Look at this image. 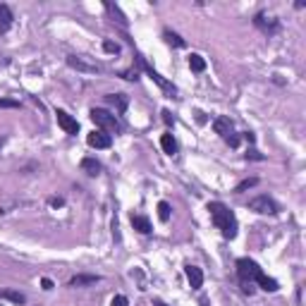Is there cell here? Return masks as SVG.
Segmentation results:
<instances>
[{
    "label": "cell",
    "instance_id": "obj_1",
    "mask_svg": "<svg viewBox=\"0 0 306 306\" xmlns=\"http://www.w3.org/2000/svg\"><path fill=\"white\" fill-rule=\"evenodd\" d=\"M206 211L211 213L213 225L222 232L225 239H235L237 230H239V222H237V215L230 211L228 206L222 204V201H211V204L206 206Z\"/></svg>",
    "mask_w": 306,
    "mask_h": 306
},
{
    "label": "cell",
    "instance_id": "obj_2",
    "mask_svg": "<svg viewBox=\"0 0 306 306\" xmlns=\"http://www.w3.org/2000/svg\"><path fill=\"white\" fill-rule=\"evenodd\" d=\"M259 273H261V266L256 263V261H252V259H239L237 261V277H239L242 290L246 292V294H252L254 292L252 283L256 280V275Z\"/></svg>",
    "mask_w": 306,
    "mask_h": 306
},
{
    "label": "cell",
    "instance_id": "obj_3",
    "mask_svg": "<svg viewBox=\"0 0 306 306\" xmlns=\"http://www.w3.org/2000/svg\"><path fill=\"white\" fill-rule=\"evenodd\" d=\"M91 120L96 122V127H101V132L105 134H120L122 132V125H120V120L113 115V113H108V110H103V108H91Z\"/></svg>",
    "mask_w": 306,
    "mask_h": 306
},
{
    "label": "cell",
    "instance_id": "obj_4",
    "mask_svg": "<svg viewBox=\"0 0 306 306\" xmlns=\"http://www.w3.org/2000/svg\"><path fill=\"white\" fill-rule=\"evenodd\" d=\"M249 211H256V213H261V215H275L280 208H277V204H275L268 194H261V197H254L252 201H249Z\"/></svg>",
    "mask_w": 306,
    "mask_h": 306
},
{
    "label": "cell",
    "instance_id": "obj_5",
    "mask_svg": "<svg viewBox=\"0 0 306 306\" xmlns=\"http://www.w3.org/2000/svg\"><path fill=\"white\" fill-rule=\"evenodd\" d=\"M136 60H139V65H142V67H144V72H146V74H149V77L153 79V81H156L158 87L163 89V91H165V94H168V96H170V98H173V96L177 94V89H175L173 84H170V81H168V79H163V77H160V74H158V72L153 70V67H151V65L146 63V60H144L142 55H139V58H136Z\"/></svg>",
    "mask_w": 306,
    "mask_h": 306
},
{
    "label": "cell",
    "instance_id": "obj_6",
    "mask_svg": "<svg viewBox=\"0 0 306 306\" xmlns=\"http://www.w3.org/2000/svg\"><path fill=\"white\" fill-rule=\"evenodd\" d=\"M254 24H256V29H261V32L268 34V36H273V34L280 32V19H275V17H266L263 12L254 17Z\"/></svg>",
    "mask_w": 306,
    "mask_h": 306
},
{
    "label": "cell",
    "instance_id": "obj_7",
    "mask_svg": "<svg viewBox=\"0 0 306 306\" xmlns=\"http://www.w3.org/2000/svg\"><path fill=\"white\" fill-rule=\"evenodd\" d=\"M67 65H70L72 70L84 72V74H98V72H101V65L89 63V60H84V58H77V55H70V58H67Z\"/></svg>",
    "mask_w": 306,
    "mask_h": 306
},
{
    "label": "cell",
    "instance_id": "obj_8",
    "mask_svg": "<svg viewBox=\"0 0 306 306\" xmlns=\"http://www.w3.org/2000/svg\"><path fill=\"white\" fill-rule=\"evenodd\" d=\"M55 120H58V125L63 127L65 134H77L79 132V122L72 118L70 113H65V110H55Z\"/></svg>",
    "mask_w": 306,
    "mask_h": 306
},
{
    "label": "cell",
    "instance_id": "obj_9",
    "mask_svg": "<svg viewBox=\"0 0 306 306\" xmlns=\"http://www.w3.org/2000/svg\"><path fill=\"white\" fill-rule=\"evenodd\" d=\"M87 142L91 149H110V146H113V136L101 132V129H94V132L87 136Z\"/></svg>",
    "mask_w": 306,
    "mask_h": 306
},
{
    "label": "cell",
    "instance_id": "obj_10",
    "mask_svg": "<svg viewBox=\"0 0 306 306\" xmlns=\"http://www.w3.org/2000/svg\"><path fill=\"white\" fill-rule=\"evenodd\" d=\"M184 275H187V280H189V287L191 290H201L204 287V270L199 266H184Z\"/></svg>",
    "mask_w": 306,
    "mask_h": 306
},
{
    "label": "cell",
    "instance_id": "obj_11",
    "mask_svg": "<svg viewBox=\"0 0 306 306\" xmlns=\"http://www.w3.org/2000/svg\"><path fill=\"white\" fill-rule=\"evenodd\" d=\"M129 222H132V228L136 230V232H142V235H151V232H153L151 220L146 218V215H136V213H132V215H129Z\"/></svg>",
    "mask_w": 306,
    "mask_h": 306
},
{
    "label": "cell",
    "instance_id": "obj_12",
    "mask_svg": "<svg viewBox=\"0 0 306 306\" xmlns=\"http://www.w3.org/2000/svg\"><path fill=\"white\" fill-rule=\"evenodd\" d=\"M12 10H10V5H5V3H0V34H8L10 26H12Z\"/></svg>",
    "mask_w": 306,
    "mask_h": 306
},
{
    "label": "cell",
    "instance_id": "obj_13",
    "mask_svg": "<svg viewBox=\"0 0 306 306\" xmlns=\"http://www.w3.org/2000/svg\"><path fill=\"white\" fill-rule=\"evenodd\" d=\"M101 283V275H87V273H79L70 280V287H87V285H96Z\"/></svg>",
    "mask_w": 306,
    "mask_h": 306
},
{
    "label": "cell",
    "instance_id": "obj_14",
    "mask_svg": "<svg viewBox=\"0 0 306 306\" xmlns=\"http://www.w3.org/2000/svg\"><path fill=\"white\" fill-rule=\"evenodd\" d=\"M213 129H215V134H220L222 139H228L230 134H232V120L230 118H215L213 120Z\"/></svg>",
    "mask_w": 306,
    "mask_h": 306
},
{
    "label": "cell",
    "instance_id": "obj_15",
    "mask_svg": "<svg viewBox=\"0 0 306 306\" xmlns=\"http://www.w3.org/2000/svg\"><path fill=\"white\" fill-rule=\"evenodd\" d=\"M254 283L259 285V287H261L263 292H277V290H280V285H277V280H273V277H268V275L263 273V270H261V273L256 275V280H254Z\"/></svg>",
    "mask_w": 306,
    "mask_h": 306
},
{
    "label": "cell",
    "instance_id": "obj_16",
    "mask_svg": "<svg viewBox=\"0 0 306 306\" xmlns=\"http://www.w3.org/2000/svg\"><path fill=\"white\" fill-rule=\"evenodd\" d=\"M81 170H84L89 177H96V175H101V163H98L96 158H84V160H81Z\"/></svg>",
    "mask_w": 306,
    "mask_h": 306
},
{
    "label": "cell",
    "instance_id": "obj_17",
    "mask_svg": "<svg viewBox=\"0 0 306 306\" xmlns=\"http://www.w3.org/2000/svg\"><path fill=\"white\" fill-rule=\"evenodd\" d=\"M0 299H8V301H12V304H17V306L26 304V297H24L22 292H17V290H3V292H0Z\"/></svg>",
    "mask_w": 306,
    "mask_h": 306
},
{
    "label": "cell",
    "instance_id": "obj_18",
    "mask_svg": "<svg viewBox=\"0 0 306 306\" xmlns=\"http://www.w3.org/2000/svg\"><path fill=\"white\" fill-rule=\"evenodd\" d=\"M160 146H163V151L168 156H175V153H177V142H175V136L170 132L160 136Z\"/></svg>",
    "mask_w": 306,
    "mask_h": 306
},
{
    "label": "cell",
    "instance_id": "obj_19",
    "mask_svg": "<svg viewBox=\"0 0 306 306\" xmlns=\"http://www.w3.org/2000/svg\"><path fill=\"white\" fill-rule=\"evenodd\" d=\"M105 101H108L110 105H115L120 115L127 110V96L125 94H110V96H105Z\"/></svg>",
    "mask_w": 306,
    "mask_h": 306
},
{
    "label": "cell",
    "instance_id": "obj_20",
    "mask_svg": "<svg viewBox=\"0 0 306 306\" xmlns=\"http://www.w3.org/2000/svg\"><path fill=\"white\" fill-rule=\"evenodd\" d=\"M163 36H165V41H168L170 46H175V48H184V46H187V41L182 39V36H177L175 32H170V29H165Z\"/></svg>",
    "mask_w": 306,
    "mask_h": 306
},
{
    "label": "cell",
    "instance_id": "obj_21",
    "mask_svg": "<svg viewBox=\"0 0 306 306\" xmlns=\"http://www.w3.org/2000/svg\"><path fill=\"white\" fill-rule=\"evenodd\" d=\"M189 67H191V72H204L206 70V60L201 58V55L191 53L189 55Z\"/></svg>",
    "mask_w": 306,
    "mask_h": 306
},
{
    "label": "cell",
    "instance_id": "obj_22",
    "mask_svg": "<svg viewBox=\"0 0 306 306\" xmlns=\"http://www.w3.org/2000/svg\"><path fill=\"white\" fill-rule=\"evenodd\" d=\"M259 184V177H249V180H242L239 184L235 187V194H242V191H246V189H252Z\"/></svg>",
    "mask_w": 306,
    "mask_h": 306
},
{
    "label": "cell",
    "instance_id": "obj_23",
    "mask_svg": "<svg viewBox=\"0 0 306 306\" xmlns=\"http://www.w3.org/2000/svg\"><path fill=\"white\" fill-rule=\"evenodd\" d=\"M170 213H173V208H170V204H168V201H160V204H158V218L163 220V222H168V220H170Z\"/></svg>",
    "mask_w": 306,
    "mask_h": 306
},
{
    "label": "cell",
    "instance_id": "obj_24",
    "mask_svg": "<svg viewBox=\"0 0 306 306\" xmlns=\"http://www.w3.org/2000/svg\"><path fill=\"white\" fill-rule=\"evenodd\" d=\"M105 10H108V12H110V15H113V17H118V22L122 24V26H125V24H127L125 15H122V12H120V10L115 8V5H113V3H105Z\"/></svg>",
    "mask_w": 306,
    "mask_h": 306
},
{
    "label": "cell",
    "instance_id": "obj_25",
    "mask_svg": "<svg viewBox=\"0 0 306 306\" xmlns=\"http://www.w3.org/2000/svg\"><path fill=\"white\" fill-rule=\"evenodd\" d=\"M103 50L110 55H118L120 53V43H113V41H103Z\"/></svg>",
    "mask_w": 306,
    "mask_h": 306
},
{
    "label": "cell",
    "instance_id": "obj_26",
    "mask_svg": "<svg viewBox=\"0 0 306 306\" xmlns=\"http://www.w3.org/2000/svg\"><path fill=\"white\" fill-rule=\"evenodd\" d=\"M0 108H22V103L15 98H0Z\"/></svg>",
    "mask_w": 306,
    "mask_h": 306
},
{
    "label": "cell",
    "instance_id": "obj_27",
    "mask_svg": "<svg viewBox=\"0 0 306 306\" xmlns=\"http://www.w3.org/2000/svg\"><path fill=\"white\" fill-rule=\"evenodd\" d=\"M110 306H129V299H127L125 294H115L113 301H110Z\"/></svg>",
    "mask_w": 306,
    "mask_h": 306
},
{
    "label": "cell",
    "instance_id": "obj_28",
    "mask_svg": "<svg viewBox=\"0 0 306 306\" xmlns=\"http://www.w3.org/2000/svg\"><path fill=\"white\" fill-rule=\"evenodd\" d=\"M246 160H263V156H261L256 149H249L246 151Z\"/></svg>",
    "mask_w": 306,
    "mask_h": 306
},
{
    "label": "cell",
    "instance_id": "obj_29",
    "mask_svg": "<svg viewBox=\"0 0 306 306\" xmlns=\"http://www.w3.org/2000/svg\"><path fill=\"white\" fill-rule=\"evenodd\" d=\"M225 142H228L230 146H232V149H237V146H239V136H235V132H232V134L228 136V139H225Z\"/></svg>",
    "mask_w": 306,
    "mask_h": 306
},
{
    "label": "cell",
    "instance_id": "obj_30",
    "mask_svg": "<svg viewBox=\"0 0 306 306\" xmlns=\"http://www.w3.org/2000/svg\"><path fill=\"white\" fill-rule=\"evenodd\" d=\"M163 120H165V125H173L175 122L173 115H170V110H163Z\"/></svg>",
    "mask_w": 306,
    "mask_h": 306
},
{
    "label": "cell",
    "instance_id": "obj_31",
    "mask_svg": "<svg viewBox=\"0 0 306 306\" xmlns=\"http://www.w3.org/2000/svg\"><path fill=\"white\" fill-rule=\"evenodd\" d=\"M41 285H43V290H53V280H48V277H43Z\"/></svg>",
    "mask_w": 306,
    "mask_h": 306
},
{
    "label": "cell",
    "instance_id": "obj_32",
    "mask_svg": "<svg viewBox=\"0 0 306 306\" xmlns=\"http://www.w3.org/2000/svg\"><path fill=\"white\" fill-rule=\"evenodd\" d=\"M63 204H65V201H63L60 197H53V199H50V206H63Z\"/></svg>",
    "mask_w": 306,
    "mask_h": 306
},
{
    "label": "cell",
    "instance_id": "obj_33",
    "mask_svg": "<svg viewBox=\"0 0 306 306\" xmlns=\"http://www.w3.org/2000/svg\"><path fill=\"white\" fill-rule=\"evenodd\" d=\"M244 139H246V142H249V144H254V142H256V136H254L252 132H244Z\"/></svg>",
    "mask_w": 306,
    "mask_h": 306
},
{
    "label": "cell",
    "instance_id": "obj_34",
    "mask_svg": "<svg viewBox=\"0 0 306 306\" xmlns=\"http://www.w3.org/2000/svg\"><path fill=\"white\" fill-rule=\"evenodd\" d=\"M153 306H168L165 301H160V299H153Z\"/></svg>",
    "mask_w": 306,
    "mask_h": 306
},
{
    "label": "cell",
    "instance_id": "obj_35",
    "mask_svg": "<svg viewBox=\"0 0 306 306\" xmlns=\"http://www.w3.org/2000/svg\"><path fill=\"white\" fill-rule=\"evenodd\" d=\"M5 142H8V139H5V136H0V151H3V146H5Z\"/></svg>",
    "mask_w": 306,
    "mask_h": 306
}]
</instances>
